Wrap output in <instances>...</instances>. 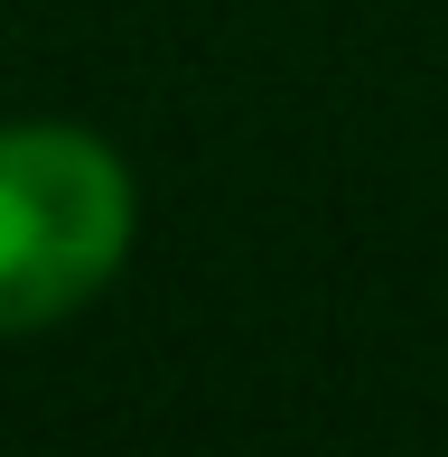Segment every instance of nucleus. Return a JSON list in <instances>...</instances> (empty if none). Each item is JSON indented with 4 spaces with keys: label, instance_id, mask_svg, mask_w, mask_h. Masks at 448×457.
Wrapping results in <instances>:
<instances>
[{
    "label": "nucleus",
    "instance_id": "nucleus-1",
    "mask_svg": "<svg viewBox=\"0 0 448 457\" xmlns=\"http://www.w3.org/2000/svg\"><path fill=\"white\" fill-rule=\"evenodd\" d=\"M131 253V169L75 121H0V337L75 318Z\"/></svg>",
    "mask_w": 448,
    "mask_h": 457
}]
</instances>
